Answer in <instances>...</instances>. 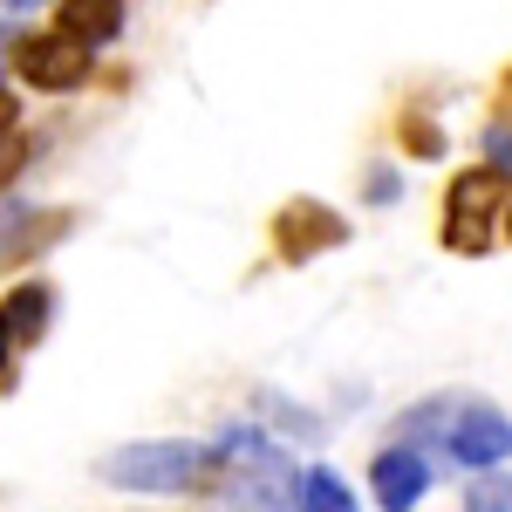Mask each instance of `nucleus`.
Returning <instances> with one entry per match:
<instances>
[{
	"label": "nucleus",
	"mask_w": 512,
	"mask_h": 512,
	"mask_svg": "<svg viewBox=\"0 0 512 512\" xmlns=\"http://www.w3.org/2000/svg\"><path fill=\"white\" fill-rule=\"evenodd\" d=\"M506 437H512L506 417L478 403V410H465V417L451 424V451H458L465 465H499V458H506Z\"/></svg>",
	"instance_id": "423d86ee"
},
{
	"label": "nucleus",
	"mask_w": 512,
	"mask_h": 512,
	"mask_svg": "<svg viewBox=\"0 0 512 512\" xmlns=\"http://www.w3.org/2000/svg\"><path fill=\"white\" fill-rule=\"evenodd\" d=\"M342 239H349L342 212H335V205H321V198H294V205H280V219H274L280 260H315L321 246H342Z\"/></svg>",
	"instance_id": "7ed1b4c3"
},
{
	"label": "nucleus",
	"mask_w": 512,
	"mask_h": 512,
	"mask_svg": "<svg viewBox=\"0 0 512 512\" xmlns=\"http://www.w3.org/2000/svg\"><path fill=\"white\" fill-rule=\"evenodd\" d=\"M472 512H506V485H485V492H472Z\"/></svg>",
	"instance_id": "f8f14e48"
},
{
	"label": "nucleus",
	"mask_w": 512,
	"mask_h": 512,
	"mask_svg": "<svg viewBox=\"0 0 512 512\" xmlns=\"http://www.w3.org/2000/svg\"><path fill=\"white\" fill-rule=\"evenodd\" d=\"M205 472V451L198 444H130V451H110L96 478H110L123 492H185Z\"/></svg>",
	"instance_id": "f257e3e1"
},
{
	"label": "nucleus",
	"mask_w": 512,
	"mask_h": 512,
	"mask_svg": "<svg viewBox=\"0 0 512 512\" xmlns=\"http://www.w3.org/2000/svg\"><path fill=\"white\" fill-rule=\"evenodd\" d=\"M55 233H69V212H14V233H0V260H28V253H41Z\"/></svg>",
	"instance_id": "1a4fd4ad"
},
{
	"label": "nucleus",
	"mask_w": 512,
	"mask_h": 512,
	"mask_svg": "<svg viewBox=\"0 0 512 512\" xmlns=\"http://www.w3.org/2000/svg\"><path fill=\"white\" fill-rule=\"evenodd\" d=\"M14 69L35 82V89H76V82L89 76V48L62 41L55 28H48V35H21L14 41Z\"/></svg>",
	"instance_id": "20e7f679"
},
{
	"label": "nucleus",
	"mask_w": 512,
	"mask_h": 512,
	"mask_svg": "<svg viewBox=\"0 0 512 512\" xmlns=\"http://www.w3.org/2000/svg\"><path fill=\"white\" fill-rule=\"evenodd\" d=\"M55 14H62V21H55V35L76 41V48H89V41H117V28H123V7H117V0H62Z\"/></svg>",
	"instance_id": "0eeeda50"
},
{
	"label": "nucleus",
	"mask_w": 512,
	"mask_h": 512,
	"mask_svg": "<svg viewBox=\"0 0 512 512\" xmlns=\"http://www.w3.org/2000/svg\"><path fill=\"white\" fill-rule=\"evenodd\" d=\"M14 383V362H7V335H0V390Z\"/></svg>",
	"instance_id": "ddd939ff"
},
{
	"label": "nucleus",
	"mask_w": 512,
	"mask_h": 512,
	"mask_svg": "<svg viewBox=\"0 0 512 512\" xmlns=\"http://www.w3.org/2000/svg\"><path fill=\"white\" fill-rule=\"evenodd\" d=\"M376 499H383V512H410L417 499H424V485H431V465L410 451V444H396V451H383L376 458Z\"/></svg>",
	"instance_id": "39448f33"
},
{
	"label": "nucleus",
	"mask_w": 512,
	"mask_h": 512,
	"mask_svg": "<svg viewBox=\"0 0 512 512\" xmlns=\"http://www.w3.org/2000/svg\"><path fill=\"white\" fill-rule=\"evenodd\" d=\"M14 171H21V137H14V130H0V185H7Z\"/></svg>",
	"instance_id": "9b49d317"
},
{
	"label": "nucleus",
	"mask_w": 512,
	"mask_h": 512,
	"mask_svg": "<svg viewBox=\"0 0 512 512\" xmlns=\"http://www.w3.org/2000/svg\"><path fill=\"white\" fill-rule=\"evenodd\" d=\"M506 219V171H465L444 192V239L458 253H485Z\"/></svg>",
	"instance_id": "f03ea898"
},
{
	"label": "nucleus",
	"mask_w": 512,
	"mask_h": 512,
	"mask_svg": "<svg viewBox=\"0 0 512 512\" xmlns=\"http://www.w3.org/2000/svg\"><path fill=\"white\" fill-rule=\"evenodd\" d=\"M41 328H48V280H21L0 301V335L14 349V342H41Z\"/></svg>",
	"instance_id": "6e6552de"
},
{
	"label": "nucleus",
	"mask_w": 512,
	"mask_h": 512,
	"mask_svg": "<svg viewBox=\"0 0 512 512\" xmlns=\"http://www.w3.org/2000/svg\"><path fill=\"white\" fill-rule=\"evenodd\" d=\"M301 512H355L349 485L335 472H308V485H301Z\"/></svg>",
	"instance_id": "9d476101"
}]
</instances>
